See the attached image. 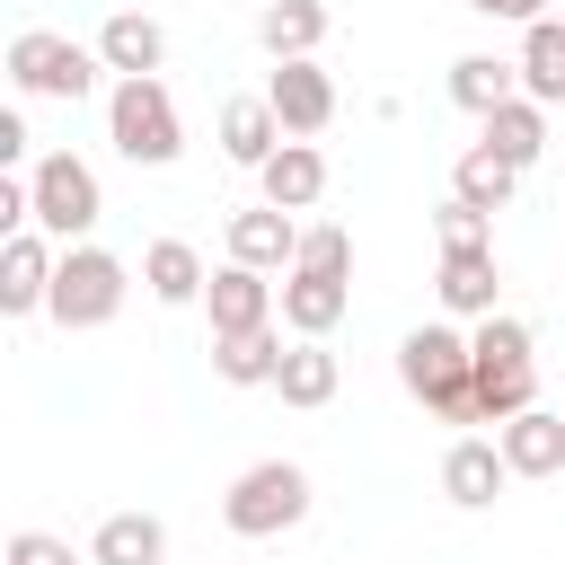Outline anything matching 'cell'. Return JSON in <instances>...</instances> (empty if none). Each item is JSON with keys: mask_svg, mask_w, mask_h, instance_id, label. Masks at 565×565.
I'll return each instance as SVG.
<instances>
[{"mask_svg": "<svg viewBox=\"0 0 565 565\" xmlns=\"http://www.w3.org/2000/svg\"><path fill=\"white\" fill-rule=\"evenodd\" d=\"M106 141H115L132 168H168V159L185 150L168 79H115V97H106Z\"/></svg>", "mask_w": 565, "mask_h": 565, "instance_id": "3957f363", "label": "cell"}, {"mask_svg": "<svg viewBox=\"0 0 565 565\" xmlns=\"http://www.w3.org/2000/svg\"><path fill=\"white\" fill-rule=\"evenodd\" d=\"M274 388H282V406H327V397H335V353H327V335H300V344L282 353V371H274Z\"/></svg>", "mask_w": 565, "mask_h": 565, "instance_id": "484cf974", "label": "cell"}, {"mask_svg": "<svg viewBox=\"0 0 565 565\" xmlns=\"http://www.w3.org/2000/svg\"><path fill=\"white\" fill-rule=\"evenodd\" d=\"M53 247H44V230H18L9 247H0V309L9 318H26V309H44L53 300Z\"/></svg>", "mask_w": 565, "mask_h": 565, "instance_id": "30bf717a", "label": "cell"}, {"mask_svg": "<svg viewBox=\"0 0 565 565\" xmlns=\"http://www.w3.org/2000/svg\"><path fill=\"white\" fill-rule=\"evenodd\" d=\"M450 97H459V106L486 124L494 106H512V97H521V62H494V53H459V62H450Z\"/></svg>", "mask_w": 565, "mask_h": 565, "instance_id": "ac0fdd59", "label": "cell"}, {"mask_svg": "<svg viewBox=\"0 0 565 565\" xmlns=\"http://www.w3.org/2000/svg\"><path fill=\"white\" fill-rule=\"evenodd\" d=\"M433 230H441V256H450V247H494V238H486V212H477V203H459V194L433 212Z\"/></svg>", "mask_w": 565, "mask_h": 565, "instance_id": "f1b7e54d", "label": "cell"}, {"mask_svg": "<svg viewBox=\"0 0 565 565\" xmlns=\"http://www.w3.org/2000/svg\"><path fill=\"white\" fill-rule=\"evenodd\" d=\"M503 477H512V468H503V441H477V433L450 441V459H441V494H450L459 512H486V503L503 494Z\"/></svg>", "mask_w": 565, "mask_h": 565, "instance_id": "7c38bea8", "label": "cell"}, {"mask_svg": "<svg viewBox=\"0 0 565 565\" xmlns=\"http://www.w3.org/2000/svg\"><path fill=\"white\" fill-rule=\"evenodd\" d=\"M300 512H309V468H291V459H256V468L230 486V503H221V521H230L238 539H282Z\"/></svg>", "mask_w": 565, "mask_h": 565, "instance_id": "277c9868", "label": "cell"}, {"mask_svg": "<svg viewBox=\"0 0 565 565\" xmlns=\"http://www.w3.org/2000/svg\"><path fill=\"white\" fill-rule=\"evenodd\" d=\"M521 97H539V106H565V18H539V26H521Z\"/></svg>", "mask_w": 565, "mask_h": 565, "instance_id": "7402d4cb", "label": "cell"}, {"mask_svg": "<svg viewBox=\"0 0 565 565\" xmlns=\"http://www.w3.org/2000/svg\"><path fill=\"white\" fill-rule=\"evenodd\" d=\"M203 309H212V335H256V327H274V282L256 265H221L203 282Z\"/></svg>", "mask_w": 565, "mask_h": 565, "instance_id": "9c48e42d", "label": "cell"}, {"mask_svg": "<svg viewBox=\"0 0 565 565\" xmlns=\"http://www.w3.org/2000/svg\"><path fill=\"white\" fill-rule=\"evenodd\" d=\"M9 565H79V556H71L53 530H18V539H9Z\"/></svg>", "mask_w": 565, "mask_h": 565, "instance_id": "f546056e", "label": "cell"}, {"mask_svg": "<svg viewBox=\"0 0 565 565\" xmlns=\"http://www.w3.org/2000/svg\"><path fill=\"white\" fill-rule=\"evenodd\" d=\"M221 150H230L238 168H265V159L282 150V124H274V106H265V97H230V106H221Z\"/></svg>", "mask_w": 565, "mask_h": 565, "instance_id": "603a6c76", "label": "cell"}, {"mask_svg": "<svg viewBox=\"0 0 565 565\" xmlns=\"http://www.w3.org/2000/svg\"><path fill=\"white\" fill-rule=\"evenodd\" d=\"M9 79H18L26 97H62V106H79V97L97 88V53L71 44V35H53V26H26V35H9Z\"/></svg>", "mask_w": 565, "mask_h": 565, "instance_id": "5b68a950", "label": "cell"}, {"mask_svg": "<svg viewBox=\"0 0 565 565\" xmlns=\"http://www.w3.org/2000/svg\"><path fill=\"white\" fill-rule=\"evenodd\" d=\"M494 282H503V274H494V247H450L433 291H441L450 318H494Z\"/></svg>", "mask_w": 565, "mask_h": 565, "instance_id": "9a60e30c", "label": "cell"}, {"mask_svg": "<svg viewBox=\"0 0 565 565\" xmlns=\"http://www.w3.org/2000/svg\"><path fill=\"white\" fill-rule=\"evenodd\" d=\"M159 556H168V530L150 512H106L88 539V565H159Z\"/></svg>", "mask_w": 565, "mask_h": 565, "instance_id": "44dd1931", "label": "cell"}, {"mask_svg": "<svg viewBox=\"0 0 565 565\" xmlns=\"http://www.w3.org/2000/svg\"><path fill=\"white\" fill-rule=\"evenodd\" d=\"M256 177H265V203H274V212H309V203L327 194V159H318L309 141H282Z\"/></svg>", "mask_w": 565, "mask_h": 565, "instance_id": "e0dca14e", "label": "cell"}, {"mask_svg": "<svg viewBox=\"0 0 565 565\" xmlns=\"http://www.w3.org/2000/svg\"><path fill=\"white\" fill-rule=\"evenodd\" d=\"M397 380H406V397H415L424 415H441V424H486V415H477V353H468L459 327H415V335L397 344Z\"/></svg>", "mask_w": 565, "mask_h": 565, "instance_id": "6da1fadb", "label": "cell"}, {"mask_svg": "<svg viewBox=\"0 0 565 565\" xmlns=\"http://www.w3.org/2000/svg\"><path fill=\"white\" fill-rule=\"evenodd\" d=\"M141 282H150V300H168V309H185V300H203V256L185 247V238H150L141 247Z\"/></svg>", "mask_w": 565, "mask_h": 565, "instance_id": "d6986e66", "label": "cell"}, {"mask_svg": "<svg viewBox=\"0 0 565 565\" xmlns=\"http://www.w3.org/2000/svg\"><path fill=\"white\" fill-rule=\"evenodd\" d=\"M265 106H274V124H282L291 141H309V132H327V124H335V79H327L318 62H274Z\"/></svg>", "mask_w": 565, "mask_h": 565, "instance_id": "ba28073f", "label": "cell"}, {"mask_svg": "<svg viewBox=\"0 0 565 565\" xmlns=\"http://www.w3.org/2000/svg\"><path fill=\"white\" fill-rule=\"evenodd\" d=\"M291 274H327V282H344V274H353V238H344L335 221L300 230V256H291Z\"/></svg>", "mask_w": 565, "mask_h": 565, "instance_id": "83f0119b", "label": "cell"}, {"mask_svg": "<svg viewBox=\"0 0 565 565\" xmlns=\"http://www.w3.org/2000/svg\"><path fill=\"white\" fill-rule=\"evenodd\" d=\"M26 185H35V230H44V238H62V247H71V238H79V230L106 212L97 168H88V159H71V150L35 159V177H26Z\"/></svg>", "mask_w": 565, "mask_h": 565, "instance_id": "52a82bcc", "label": "cell"}, {"mask_svg": "<svg viewBox=\"0 0 565 565\" xmlns=\"http://www.w3.org/2000/svg\"><path fill=\"white\" fill-rule=\"evenodd\" d=\"M256 44H265L274 62H309V53L327 44V9H318V0H265Z\"/></svg>", "mask_w": 565, "mask_h": 565, "instance_id": "2e32d148", "label": "cell"}, {"mask_svg": "<svg viewBox=\"0 0 565 565\" xmlns=\"http://www.w3.org/2000/svg\"><path fill=\"white\" fill-rule=\"evenodd\" d=\"M468 353H477V415L486 424H512V415L539 406V362H530V327L521 318H503V309L477 318Z\"/></svg>", "mask_w": 565, "mask_h": 565, "instance_id": "7a4b0ae2", "label": "cell"}, {"mask_svg": "<svg viewBox=\"0 0 565 565\" xmlns=\"http://www.w3.org/2000/svg\"><path fill=\"white\" fill-rule=\"evenodd\" d=\"M512 185H521V168H512V159H494L486 141H468V150H459V168H450V194H459V203H477V212H503V203H512Z\"/></svg>", "mask_w": 565, "mask_h": 565, "instance_id": "d4e9b609", "label": "cell"}, {"mask_svg": "<svg viewBox=\"0 0 565 565\" xmlns=\"http://www.w3.org/2000/svg\"><path fill=\"white\" fill-rule=\"evenodd\" d=\"M494 441H503V468H512V477H556V468H565V415H547V406L494 424Z\"/></svg>", "mask_w": 565, "mask_h": 565, "instance_id": "4fadbf2b", "label": "cell"}, {"mask_svg": "<svg viewBox=\"0 0 565 565\" xmlns=\"http://www.w3.org/2000/svg\"><path fill=\"white\" fill-rule=\"evenodd\" d=\"M97 62H106V71H124V79H159V62H168V35H159V18H141V9H115V18L97 26Z\"/></svg>", "mask_w": 565, "mask_h": 565, "instance_id": "8fae6325", "label": "cell"}, {"mask_svg": "<svg viewBox=\"0 0 565 565\" xmlns=\"http://www.w3.org/2000/svg\"><path fill=\"white\" fill-rule=\"evenodd\" d=\"M124 256H106V247H62V265H53V318L62 327H106L115 309H124Z\"/></svg>", "mask_w": 565, "mask_h": 565, "instance_id": "8992f818", "label": "cell"}, {"mask_svg": "<svg viewBox=\"0 0 565 565\" xmlns=\"http://www.w3.org/2000/svg\"><path fill=\"white\" fill-rule=\"evenodd\" d=\"M282 335L274 327H256V335H212V371L230 380V388H274V371H282Z\"/></svg>", "mask_w": 565, "mask_h": 565, "instance_id": "ffe728a7", "label": "cell"}, {"mask_svg": "<svg viewBox=\"0 0 565 565\" xmlns=\"http://www.w3.org/2000/svg\"><path fill=\"white\" fill-rule=\"evenodd\" d=\"M486 150H494V159H512V168H530V159L547 150V106H539V97L494 106V115H486Z\"/></svg>", "mask_w": 565, "mask_h": 565, "instance_id": "cb8c5ba5", "label": "cell"}, {"mask_svg": "<svg viewBox=\"0 0 565 565\" xmlns=\"http://www.w3.org/2000/svg\"><path fill=\"white\" fill-rule=\"evenodd\" d=\"M477 18H512V26H539L547 18V0H468Z\"/></svg>", "mask_w": 565, "mask_h": 565, "instance_id": "4dcf8cb0", "label": "cell"}, {"mask_svg": "<svg viewBox=\"0 0 565 565\" xmlns=\"http://www.w3.org/2000/svg\"><path fill=\"white\" fill-rule=\"evenodd\" d=\"M344 300H353L344 282H327V274H291V282H282V327H291V335H327V327L344 318Z\"/></svg>", "mask_w": 565, "mask_h": 565, "instance_id": "4316f807", "label": "cell"}, {"mask_svg": "<svg viewBox=\"0 0 565 565\" xmlns=\"http://www.w3.org/2000/svg\"><path fill=\"white\" fill-rule=\"evenodd\" d=\"M300 256V230H291V212H274V203H256V212H230V265H256V274H274V265H291Z\"/></svg>", "mask_w": 565, "mask_h": 565, "instance_id": "5bb4252c", "label": "cell"}]
</instances>
